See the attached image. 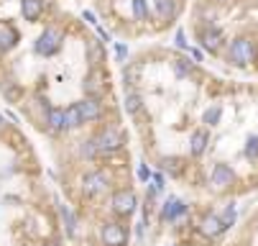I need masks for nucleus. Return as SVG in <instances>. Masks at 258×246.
Wrapping results in <instances>:
<instances>
[{
	"label": "nucleus",
	"mask_w": 258,
	"mask_h": 246,
	"mask_svg": "<svg viewBox=\"0 0 258 246\" xmlns=\"http://www.w3.org/2000/svg\"><path fill=\"white\" fill-rule=\"evenodd\" d=\"M62 39H64V33H62L59 28L51 26V28H46V31H43L41 36H39V41H36V47H33V49H36L41 57H51L54 51H59Z\"/></svg>",
	"instance_id": "f257e3e1"
},
{
	"label": "nucleus",
	"mask_w": 258,
	"mask_h": 246,
	"mask_svg": "<svg viewBox=\"0 0 258 246\" xmlns=\"http://www.w3.org/2000/svg\"><path fill=\"white\" fill-rule=\"evenodd\" d=\"M256 57V47L248 41V39H238V41H233V47H230V59L235 64H251Z\"/></svg>",
	"instance_id": "f03ea898"
},
{
	"label": "nucleus",
	"mask_w": 258,
	"mask_h": 246,
	"mask_svg": "<svg viewBox=\"0 0 258 246\" xmlns=\"http://www.w3.org/2000/svg\"><path fill=\"white\" fill-rule=\"evenodd\" d=\"M97 141V151H118L123 147V136H120V131L113 128V126H108L100 131V136L95 139Z\"/></svg>",
	"instance_id": "7ed1b4c3"
},
{
	"label": "nucleus",
	"mask_w": 258,
	"mask_h": 246,
	"mask_svg": "<svg viewBox=\"0 0 258 246\" xmlns=\"http://www.w3.org/2000/svg\"><path fill=\"white\" fill-rule=\"evenodd\" d=\"M113 208L123 216L133 213V210H136V195H133L130 190H120V193L113 195Z\"/></svg>",
	"instance_id": "20e7f679"
},
{
	"label": "nucleus",
	"mask_w": 258,
	"mask_h": 246,
	"mask_svg": "<svg viewBox=\"0 0 258 246\" xmlns=\"http://www.w3.org/2000/svg\"><path fill=\"white\" fill-rule=\"evenodd\" d=\"M233 180H235V174H233V170L228 164H215V170H212V185H215L217 190L230 187Z\"/></svg>",
	"instance_id": "39448f33"
},
{
	"label": "nucleus",
	"mask_w": 258,
	"mask_h": 246,
	"mask_svg": "<svg viewBox=\"0 0 258 246\" xmlns=\"http://www.w3.org/2000/svg\"><path fill=\"white\" fill-rule=\"evenodd\" d=\"M103 241L108 246H123L126 244V231H123L118 223H108V226L103 228Z\"/></svg>",
	"instance_id": "423d86ee"
},
{
	"label": "nucleus",
	"mask_w": 258,
	"mask_h": 246,
	"mask_svg": "<svg viewBox=\"0 0 258 246\" xmlns=\"http://www.w3.org/2000/svg\"><path fill=\"white\" fill-rule=\"evenodd\" d=\"M80 105V113L85 121H97L100 113H103V108H100V100L97 98H85L82 103H77Z\"/></svg>",
	"instance_id": "0eeeda50"
},
{
	"label": "nucleus",
	"mask_w": 258,
	"mask_h": 246,
	"mask_svg": "<svg viewBox=\"0 0 258 246\" xmlns=\"http://www.w3.org/2000/svg\"><path fill=\"white\" fill-rule=\"evenodd\" d=\"M103 190H108L105 174L92 172V174H87V177H85V193H87V195H97V193H103Z\"/></svg>",
	"instance_id": "6e6552de"
},
{
	"label": "nucleus",
	"mask_w": 258,
	"mask_h": 246,
	"mask_svg": "<svg viewBox=\"0 0 258 246\" xmlns=\"http://www.w3.org/2000/svg\"><path fill=\"white\" fill-rule=\"evenodd\" d=\"M184 210H187V205L182 203V200H179V197H169V200L164 203V208H161V216L169 218V221H174V218L182 216Z\"/></svg>",
	"instance_id": "1a4fd4ad"
},
{
	"label": "nucleus",
	"mask_w": 258,
	"mask_h": 246,
	"mask_svg": "<svg viewBox=\"0 0 258 246\" xmlns=\"http://www.w3.org/2000/svg\"><path fill=\"white\" fill-rule=\"evenodd\" d=\"M207 144H210L207 131H194L192 139H189V151H192L194 156H202V154H205V149H207Z\"/></svg>",
	"instance_id": "9d476101"
},
{
	"label": "nucleus",
	"mask_w": 258,
	"mask_h": 246,
	"mask_svg": "<svg viewBox=\"0 0 258 246\" xmlns=\"http://www.w3.org/2000/svg\"><path fill=\"white\" fill-rule=\"evenodd\" d=\"M222 231H225V223H222L220 216H207L202 221V233L205 236H220Z\"/></svg>",
	"instance_id": "9b49d317"
},
{
	"label": "nucleus",
	"mask_w": 258,
	"mask_h": 246,
	"mask_svg": "<svg viewBox=\"0 0 258 246\" xmlns=\"http://www.w3.org/2000/svg\"><path fill=\"white\" fill-rule=\"evenodd\" d=\"M41 10H43L41 0H23V3H21V13H23L26 21H36L41 16Z\"/></svg>",
	"instance_id": "f8f14e48"
},
{
	"label": "nucleus",
	"mask_w": 258,
	"mask_h": 246,
	"mask_svg": "<svg viewBox=\"0 0 258 246\" xmlns=\"http://www.w3.org/2000/svg\"><path fill=\"white\" fill-rule=\"evenodd\" d=\"M46 126H49V131H62V128H66V121H64V110H59V108H51L49 110V118H46Z\"/></svg>",
	"instance_id": "ddd939ff"
},
{
	"label": "nucleus",
	"mask_w": 258,
	"mask_h": 246,
	"mask_svg": "<svg viewBox=\"0 0 258 246\" xmlns=\"http://www.w3.org/2000/svg\"><path fill=\"white\" fill-rule=\"evenodd\" d=\"M64 121H66V128H77V126H82L85 118H82V113H80V105L66 108V110H64Z\"/></svg>",
	"instance_id": "4468645a"
},
{
	"label": "nucleus",
	"mask_w": 258,
	"mask_h": 246,
	"mask_svg": "<svg viewBox=\"0 0 258 246\" xmlns=\"http://www.w3.org/2000/svg\"><path fill=\"white\" fill-rule=\"evenodd\" d=\"M103 82H105V74L100 72V70H92V74L87 77V93H92V95H97L100 90H103Z\"/></svg>",
	"instance_id": "2eb2a0df"
},
{
	"label": "nucleus",
	"mask_w": 258,
	"mask_h": 246,
	"mask_svg": "<svg viewBox=\"0 0 258 246\" xmlns=\"http://www.w3.org/2000/svg\"><path fill=\"white\" fill-rule=\"evenodd\" d=\"M87 54H89V62H92L95 67H100V62L105 59V51H103V47H100V41H95V39L87 41Z\"/></svg>",
	"instance_id": "dca6fc26"
},
{
	"label": "nucleus",
	"mask_w": 258,
	"mask_h": 246,
	"mask_svg": "<svg viewBox=\"0 0 258 246\" xmlns=\"http://www.w3.org/2000/svg\"><path fill=\"white\" fill-rule=\"evenodd\" d=\"M18 44V33L13 28H0V49L8 51V49H13Z\"/></svg>",
	"instance_id": "f3484780"
},
{
	"label": "nucleus",
	"mask_w": 258,
	"mask_h": 246,
	"mask_svg": "<svg viewBox=\"0 0 258 246\" xmlns=\"http://www.w3.org/2000/svg\"><path fill=\"white\" fill-rule=\"evenodd\" d=\"M123 105H126V113L128 116H136L138 113V108H141V95L138 93H126V103H123Z\"/></svg>",
	"instance_id": "a211bd4d"
},
{
	"label": "nucleus",
	"mask_w": 258,
	"mask_h": 246,
	"mask_svg": "<svg viewBox=\"0 0 258 246\" xmlns=\"http://www.w3.org/2000/svg\"><path fill=\"white\" fill-rule=\"evenodd\" d=\"M0 93L5 95V100H10V103H16V100L21 98V87L16 82H0Z\"/></svg>",
	"instance_id": "6ab92c4d"
},
{
	"label": "nucleus",
	"mask_w": 258,
	"mask_h": 246,
	"mask_svg": "<svg viewBox=\"0 0 258 246\" xmlns=\"http://www.w3.org/2000/svg\"><path fill=\"white\" fill-rule=\"evenodd\" d=\"M156 10H159L161 18H172L176 13V5H174V0H156Z\"/></svg>",
	"instance_id": "aec40b11"
},
{
	"label": "nucleus",
	"mask_w": 258,
	"mask_h": 246,
	"mask_svg": "<svg viewBox=\"0 0 258 246\" xmlns=\"http://www.w3.org/2000/svg\"><path fill=\"white\" fill-rule=\"evenodd\" d=\"M202 47L210 49V51H215V49L220 47V31H210V33H205V36H202Z\"/></svg>",
	"instance_id": "412c9836"
},
{
	"label": "nucleus",
	"mask_w": 258,
	"mask_h": 246,
	"mask_svg": "<svg viewBox=\"0 0 258 246\" xmlns=\"http://www.w3.org/2000/svg\"><path fill=\"white\" fill-rule=\"evenodd\" d=\"M133 16H136L138 21L149 18V5H146V0H133Z\"/></svg>",
	"instance_id": "4be33fe9"
},
{
	"label": "nucleus",
	"mask_w": 258,
	"mask_h": 246,
	"mask_svg": "<svg viewBox=\"0 0 258 246\" xmlns=\"http://www.w3.org/2000/svg\"><path fill=\"white\" fill-rule=\"evenodd\" d=\"M62 218H64V223H66V231L74 233V231H77V218H74V213H72L66 205H62Z\"/></svg>",
	"instance_id": "5701e85b"
},
{
	"label": "nucleus",
	"mask_w": 258,
	"mask_h": 246,
	"mask_svg": "<svg viewBox=\"0 0 258 246\" xmlns=\"http://www.w3.org/2000/svg\"><path fill=\"white\" fill-rule=\"evenodd\" d=\"M220 116H222V108L220 105H212V108H207V113H205V123L215 126V123L220 121Z\"/></svg>",
	"instance_id": "b1692460"
},
{
	"label": "nucleus",
	"mask_w": 258,
	"mask_h": 246,
	"mask_svg": "<svg viewBox=\"0 0 258 246\" xmlns=\"http://www.w3.org/2000/svg\"><path fill=\"white\" fill-rule=\"evenodd\" d=\"M161 167L166 172H172V174H179V159L176 156H166V159H161Z\"/></svg>",
	"instance_id": "393cba45"
},
{
	"label": "nucleus",
	"mask_w": 258,
	"mask_h": 246,
	"mask_svg": "<svg viewBox=\"0 0 258 246\" xmlns=\"http://www.w3.org/2000/svg\"><path fill=\"white\" fill-rule=\"evenodd\" d=\"M80 154H82V156H95V154H97V141H95V139L85 141L82 147H80Z\"/></svg>",
	"instance_id": "a878e982"
},
{
	"label": "nucleus",
	"mask_w": 258,
	"mask_h": 246,
	"mask_svg": "<svg viewBox=\"0 0 258 246\" xmlns=\"http://www.w3.org/2000/svg\"><path fill=\"white\" fill-rule=\"evenodd\" d=\"M220 218H222V223H225V228L233 226V223H235V205H228V208H225V213H222Z\"/></svg>",
	"instance_id": "bb28decb"
},
{
	"label": "nucleus",
	"mask_w": 258,
	"mask_h": 246,
	"mask_svg": "<svg viewBox=\"0 0 258 246\" xmlns=\"http://www.w3.org/2000/svg\"><path fill=\"white\" fill-rule=\"evenodd\" d=\"M245 151H248L251 159H258V139H256V136H251V141H248V147H245Z\"/></svg>",
	"instance_id": "cd10ccee"
},
{
	"label": "nucleus",
	"mask_w": 258,
	"mask_h": 246,
	"mask_svg": "<svg viewBox=\"0 0 258 246\" xmlns=\"http://www.w3.org/2000/svg\"><path fill=\"white\" fill-rule=\"evenodd\" d=\"M174 70H176L179 77H184V74H189V64L187 62H174Z\"/></svg>",
	"instance_id": "c85d7f7f"
},
{
	"label": "nucleus",
	"mask_w": 258,
	"mask_h": 246,
	"mask_svg": "<svg viewBox=\"0 0 258 246\" xmlns=\"http://www.w3.org/2000/svg\"><path fill=\"white\" fill-rule=\"evenodd\" d=\"M149 177H151V172L141 164V167H138V180H141V182H149Z\"/></svg>",
	"instance_id": "c756f323"
},
{
	"label": "nucleus",
	"mask_w": 258,
	"mask_h": 246,
	"mask_svg": "<svg viewBox=\"0 0 258 246\" xmlns=\"http://www.w3.org/2000/svg\"><path fill=\"white\" fill-rule=\"evenodd\" d=\"M176 47H179V49H187V41H184V31H176Z\"/></svg>",
	"instance_id": "7c9ffc66"
},
{
	"label": "nucleus",
	"mask_w": 258,
	"mask_h": 246,
	"mask_svg": "<svg viewBox=\"0 0 258 246\" xmlns=\"http://www.w3.org/2000/svg\"><path fill=\"white\" fill-rule=\"evenodd\" d=\"M115 51H118V59H126L128 57V47H123V44H118Z\"/></svg>",
	"instance_id": "2f4dec72"
},
{
	"label": "nucleus",
	"mask_w": 258,
	"mask_h": 246,
	"mask_svg": "<svg viewBox=\"0 0 258 246\" xmlns=\"http://www.w3.org/2000/svg\"><path fill=\"white\" fill-rule=\"evenodd\" d=\"M189 57H192L194 62H202V51L199 49H189Z\"/></svg>",
	"instance_id": "473e14b6"
},
{
	"label": "nucleus",
	"mask_w": 258,
	"mask_h": 246,
	"mask_svg": "<svg viewBox=\"0 0 258 246\" xmlns=\"http://www.w3.org/2000/svg\"><path fill=\"white\" fill-rule=\"evenodd\" d=\"M85 21H89V24H97V21H95V16L89 13V10H85Z\"/></svg>",
	"instance_id": "72a5a7b5"
},
{
	"label": "nucleus",
	"mask_w": 258,
	"mask_h": 246,
	"mask_svg": "<svg viewBox=\"0 0 258 246\" xmlns=\"http://www.w3.org/2000/svg\"><path fill=\"white\" fill-rule=\"evenodd\" d=\"M5 128V118H3V113H0V131Z\"/></svg>",
	"instance_id": "f704fd0d"
},
{
	"label": "nucleus",
	"mask_w": 258,
	"mask_h": 246,
	"mask_svg": "<svg viewBox=\"0 0 258 246\" xmlns=\"http://www.w3.org/2000/svg\"><path fill=\"white\" fill-rule=\"evenodd\" d=\"M217 3H228V0H217Z\"/></svg>",
	"instance_id": "c9c22d12"
}]
</instances>
